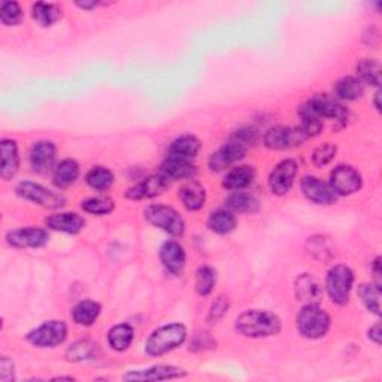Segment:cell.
I'll return each mask as SVG.
<instances>
[{
    "label": "cell",
    "instance_id": "cell-1",
    "mask_svg": "<svg viewBox=\"0 0 382 382\" xmlns=\"http://www.w3.org/2000/svg\"><path fill=\"white\" fill-rule=\"evenodd\" d=\"M236 330L247 338H271L281 332V320L269 311H245L238 316Z\"/></svg>",
    "mask_w": 382,
    "mask_h": 382
},
{
    "label": "cell",
    "instance_id": "cell-2",
    "mask_svg": "<svg viewBox=\"0 0 382 382\" xmlns=\"http://www.w3.org/2000/svg\"><path fill=\"white\" fill-rule=\"evenodd\" d=\"M187 339V328L184 324L172 323L161 326L152 332L147 340L145 351L151 357H160L178 347H181Z\"/></svg>",
    "mask_w": 382,
    "mask_h": 382
},
{
    "label": "cell",
    "instance_id": "cell-3",
    "mask_svg": "<svg viewBox=\"0 0 382 382\" xmlns=\"http://www.w3.org/2000/svg\"><path fill=\"white\" fill-rule=\"evenodd\" d=\"M299 116H312L316 118L333 121L338 127L345 125L348 121V111L336 100L328 96H314L300 106Z\"/></svg>",
    "mask_w": 382,
    "mask_h": 382
},
{
    "label": "cell",
    "instance_id": "cell-4",
    "mask_svg": "<svg viewBox=\"0 0 382 382\" xmlns=\"http://www.w3.org/2000/svg\"><path fill=\"white\" fill-rule=\"evenodd\" d=\"M330 324V315L318 307L316 303L304 304L297 315V330L307 339H321L327 335Z\"/></svg>",
    "mask_w": 382,
    "mask_h": 382
},
{
    "label": "cell",
    "instance_id": "cell-5",
    "mask_svg": "<svg viewBox=\"0 0 382 382\" xmlns=\"http://www.w3.org/2000/svg\"><path fill=\"white\" fill-rule=\"evenodd\" d=\"M354 285V273L345 264H338L328 271L326 278V290L328 297L336 304H347Z\"/></svg>",
    "mask_w": 382,
    "mask_h": 382
},
{
    "label": "cell",
    "instance_id": "cell-6",
    "mask_svg": "<svg viewBox=\"0 0 382 382\" xmlns=\"http://www.w3.org/2000/svg\"><path fill=\"white\" fill-rule=\"evenodd\" d=\"M145 218L149 224L172 236L180 238L185 232V223L183 216L171 207L151 205L145 209Z\"/></svg>",
    "mask_w": 382,
    "mask_h": 382
},
{
    "label": "cell",
    "instance_id": "cell-7",
    "mask_svg": "<svg viewBox=\"0 0 382 382\" xmlns=\"http://www.w3.org/2000/svg\"><path fill=\"white\" fill-rule=\"evenodd\" d=\"M68 338V326L65 321L51 320L33 328L27 340L37 348H54Z\"/></svg>",
    "mask_w": 382,
    "mask_h": 382
},
{
    "label": "cell",
    "instance_id": "cell-8",
    "mask_svg": "<svg viewBox=\"0 0 382 382\" xmlns=\"http://www.w3.org/2000/svg\"><path fill=\"white\" fill-rule=\"evenodd\" d=\"M17 195L24 199L36 203V205L48 208V209H57L65 205V197L58 193H54L41 184H35L32 181H23L16 188Z\"/></svg>",
    "mask_w": 382,
    "mask_h": 382
},
{
    "label": "cell",
    "instance_id": "cell-9",
    "mask_svg": "<svg viewBox=\"0 0 382 382\" xmlns=\"http://www.w3.org/2000/svg\"><path fill=\"white\" fill-rule=\"evenodd\" d=\"M328 185L336 196H351L362 188L363 180L359 171H355L352 166H347V164H340L330 173Z\"/></svg>",
    "mask_w": 382,
    "mask_h": 382
},
{
    "label": "cell",
    "instance_id": "cell-10",
    "mask_svg": "<svg viewBox=\"0 0 382 382\" xmlns=\"http://www.w3.org/2000/svg\"><path fill=\"white\" fill-rule=\"evenodd\" d=\"M307 135L302 132V129H295V127H272L264 135V145L269 149L275 151H284L302 145L307 141Z\"/></svg>",
    "mask_w": 382,
    "mask_h": 382
},
{
    "label": "cell",
    "instance_id": "cell-11",
    "mask_svg": "<svg viewBox=\"0 0 382 382\" xmlns=\"http://www.w3.org/2000/svg\"><path fill=\"white\" fill-rule=\"evenodd\" d=\"M49 239L48 232L41 227H23L6 235V242L14 248H42Z\"/></svg>",
    "mask_w": 382,
    "mask_h": 382
},
{
    "label": "cell",
    "instance_id": "cell-12",
    "mask_svg": "<svg viewBox=\"0 0 382 382\" xmlns=\"http://www.w3.org/2000/svg\"><path fill=\"white\" fill-rule=\"evenodd\" d=\"M297 175V163L295 160H283L272 171L269 176V187L272 193L276 196H285L295 184V178Z\"/></svg>",
    "mask_w": 382,
    "mask_h": 382
},
{
    "label": "cell",
    "instance_id": "cell-13",
    "mask_svg": "<svg viewBox=\"0 0 382 382\" xmlns=\"http://www.w3.org/2000/svg\"><path fill=\"white\" fill-rule=\"evenodd\" d=\"M247 147L240 145L236 141H228L226 145H223L218 151H215L209 159V168L214 172H221L227 168L233 166L235 163L242 160L247 154Z\"/></svg>",
    "mask_w": 382,
    "mask_h": 382
},
{
    "label": "cell",
    "instance_id": "cell-14",
    "mask_svg": "<svg viewBox=\"0 0 382 382\" xmlns=\"http://www.w3.org/2000/svg\"><path fill=\"white\" fill-rule=\"evenodd\" d=\"M300 187L304 197L315 203V205H332L338 199L330 185L323 183L320 178L316 176H304L300 183Z\"/></svg>",
    "mask_w": 382,
    "mask_h": 382
},
{
    "label": "cell",
    "instance_id": "cell-15",
    "mask_svg": "<svg viewBox=\"0 0 382 382\" xmlns=\"http://www.w3.org/2000/svg\"><path fill=\"white\" fill-rule=\"evenodd\" d=\"M169 187V183L159 173L145 178L141 183L135 184L125 191V197L130 200H145L161 195Z\"/></svg>",
    "mask_w": 382,
    "mask_h": 382
},
{
    "label": "cell",
    "instance_id": "cell-16",
    "mask_svg": "<svg viewBox=\"0 0 382 382\" xmlns=\"http://www.w3.org/2000/svg\"><path fill=\"white\" fill-rule=\"evenodd\" d=\"M187 376V372L181 367L169 364H157L145 369V371H135L124 375L125 381H166Z\"/></svg>",
    "mask_w": 382,
    "mask_h": 382
},
{
    "label": "cell",
    "instance_id": "cell-17",
    "mask_svg": "<svg viewBox=\"0 0 382 382\" xmlns=\"http://www.w3.org/2000/svg\"><path fill=\"white\" fill-rule=\"evenodd\" d=\"M160 261L169 273L180 276L185 267V251L175 240L164 242L160 248Z\"/></svg>",
    "mask_w": 382,
    "mask_h": 382
},
{
    "label": "cell",
    "instance_id": "cell-18",
    "mask_svg": "<svg viewBox=\"0 0 382 382\" xmlns=\"http://www.w3.org/2000/svg\"><path fill=\"white\" fill-rule=\"evenodd\" d=\"M56 154H57V149L53 142H49V141L36 142L32 147L30 154H29L32 169L37 173L48 172L54 166Z\"/></svg>",
    "mask_w": 382,
    "mask_h": 382
},
{
    "label": "cell",
    "instance_id": "cell-19",
    "mask_svg": "<svg viewBox=\"0 0 382 382\" xmlns=\"http://www.w3.org/2000/svg\"><path fill=\"white\" fill-rule=\"evenodd\" d=\"M45 224L47 227L51 228V230L76 235L85 227V220L76 212H61L48 216L45 220Z\"/></svg>",
    "mask_w": 382,
    "mask_h": 382
},
{
    "label": "cell",
    "instance_id": "cell-20",
    "mask_svg": "<svg viewBox=\"0 0 382 382\" xmlns=\"http://www.w3.org/2000/svg\"><path fill=\"white\" fill-rule=\"evenodd\" d=\"M0 151H2V163H0V176L5 181L14 178L20 169V156L17 142L12 139H4L0 142Z\"/></svg>",
    "mask_w": 382,
    "mask_h": 382
},
{
    "label": "cell",
    "instance_id": "cell-21",
    "mask_svg": "<svg viewBox=\"0 0 382 382\" xmlns=\"http://www.w3.org/2000/svg\"><path fill=\"white\" fill-rule=\"evenodd\" d=\"M200 151V141L193 135H184L176 137L168 148V157L191 161Z\"/></svg>",
    "mask_w": 382,
    "mask_h": 382
},
{
    "label": "cell",
    "instance_id": "cell-22",
    "mask_svg": "<svg viewBox=\"0 0 382 382\" xmlns=\"http://www.w3.org/2000/svg\"><path fill=\"white\" fill-rule=\"evenodd\" d=\"M196 172V168L191 164V161L187 160H178V159H166L161 166L159 168V175L164 178L168 183L178 181V180H185V178L193 176Z\"/></svg>",
    "mask_w": 382,
    "mask_h": 382
},
{
    "label": "cell",
    "instance_id": "cell-23",
    "mask_svg": "<svg viewBox=\"0 0 382 382\" xmlns=\"http://www.w3.org/2000/svg\"><path fill=\"white\" fill-rule=\"evenodd\" d=\"M178 196H180L183 205L191 212L200 211L203 207H205L207 191L196 181H190V183L184 184L180 188V193H178Z\"/></svg>",
    "mask_w": 382,
    "mask_h": 382
},
{
    "label": "cell",
    "instance_id": "cell-24",
    "mask_svg": "<svg viewBox=\"0 0 382 382\" xmlns=\"http://www.w3.org/2000/svg\"><path fill=\"white\" fill-rule=\"evenodd\" d=\"M364 93V84L355 76H343L335 84V96L339 100L354 101L359 100Z\"/></svg>",
    "mask_w": 382,
    "mask_h": 382
},
{
    "label": "cell",
    "instance_id": "cell-25",
    "mask_svg": "<svg viewBox=\"0 0 382 382\" xmlns=\"http://www.w3.org/2000/svg\"><path fill=\"white\" fill-rule=\"evenodd\" d=\"M254 178H256V171H254L252 166H238L224 176L223 187L232 191L235 190L240 191L251 185Z\"/></svg>",
    "mask_w": 382,
    "mask_h": 382
},
{
    "label": "cell",
    "instance_id": "cell-26",
    "mask_svg": "<svg viewBox=\"0 0 382 382\" xmlns=\"http://www.w3.org/2000/svg\"><path fill=\"white\" fill-rule=\"evenodd\" d=\"M296 296H297V300L315 303L316 300L321 299L323 290H321L320 283H318L314 276L303 273L300 278H297V281H296Z\"/></svg>",
    "mask_w": 382,
    "mask_h": 382
},
{
    "label": "cell",
    "instance_id": "cell-27",
    "mask_svg": "<svg viewBox=\"0 0 382 382\" xmlns=\"http://www.w3.org/2000/svg\"><path fill=\"white\" fill-rule=\"evenodd\" d=\"M135 339V330L130 324H117L113 326L109 333H108V342H109V347L113 350V351H125L127 348H129L132 345V342Z\"/></svg>",
    "mask_w": 382,
    "mask_h": 382
},
{
    "label": "cell",
    "instance_id": "cell-28",
    "mask_svg": "<svg viewBox=\"0 0 382 382\" xmlns=\"http://www.w3.org/2000/svg\"><path fill=\"white\" fill-rule=\"evenodd\" d=\"M78 176H80V164L75 160L66 159L56 168L53 183L58 188H68L72 184H75V181L78 180Z\"/></svg>",
    "mask_w": 382,
    "mask_h": 382
},
{
    "label": "cell",
    "instance_id": "cell-29",
    "mask_svg": "<svg viewBox=\"0 0 382 382\" xmlns=\"http://www.w3.org/2000/svg\"><path fill=\"white\" fill-rule=\"evenodd\" d=\"M100 304L94 300H82L72 311L73 321L78 326H93L100 315Z\"/></svg>",
    "mask_w": 382,
    "mask_h": 382
},
{
    "label": "cell",
    "instance_id": "cell-30",
    "mask_svg": "<svg viewBox=\"0 0 382 382\" xmlns=\"http://www.w3.org/2000/svg\"><path fill=\"white\" fill-rule=\"evenodd\" d=\"M208 227L211 232L216 235H228L236 228V218L230 211L218 209L209 215Z\"/></svg>",
    "mask_w": 382,
    "mask_h": 382
},
{
    "label": "cell",
    "instance_id": "cell-31",
    "mask_svg": "<svg viewBox=\"0 0 382 382\" xmlns=\"http://www.w3.org/2000/svg\"><path fill=\"white\" fill-rule=\"evenodd\" d=\"M32 17L42 27H49L61 18V9L54 4L37 2L32 6Z\"/></svg>",
    "mask_w": 382,
    "mask_h": 382
},
{
    "label": "cell",
    "instance_id": "cell-32",
    "mask_svg": "<svg viewBox=\"0 0 382 382\" xmlns=\"http://www.w3.org/2000/svg\"><path fill=\"white\" fill-rule=\"evenodd\" d=\"M99 354V345L93 340H78L68 350L66 357L69 362H87L94 360Z\"/></svg>",
    "mask_w": 382,
    "mask_h": 382
},
{
    "label": "cell",
    "instance_id": "cell-33",
    "mask_svg": "<svg viewBox=\"0 0 382 382\" xmlns=\"http://www.w3.org/2000/svg\"><path fill=\"white\" fill-rule=\"evenodd\" d=\"M227 207L235 212H242V214H254L260 208L259 200L249 193H244V191H236V193H233L230 197H228Z\"/></svg>",
    "mask_w": 382,
    "mask_h": 382
},
{
    "label": "cell",
    "instance_id": "cell-34",
    "mask_svg": "<svg viewBox=\"0 0 382 382\" xmlns=\"http://www.w3.org/2000/svg\"><path fill=\"white\" fill-rule=\"evenodd\" d=\"M357 78L363 84L375 85L381 84V66L379 63L374 58H363L357 63Z\"/></svg>",
    "mask_w": 382,
    "mask_h": 382
},
{
    "label": "cell",
    "instance_id": "cell-35",
    "mask_svg": "<svg viewBox=\"0 0 382 382\" xmlns=\"http://www.w3.org/2000/svg\"><path fill=\"white\" fill-rule=\"evenodd\" d=\"M113 180H116V178H113V173L104 166L93 168L92 171H88L85 176L87 184L97 191L109 190L113 184Z\"/></svg>",
    "mask_w": 382,
    "mask_h": 382
},
{
    "label": "cell",
    "instance_id": "cell-36",
    "mask_svg": "<svg viewBox=\"0 0 382 382\" xmlns=\"http://www.w3.org/2000/svg\"><path fill=\"white\" fill-rule=\"evenodd\" d=\"M359 297L369 312L381 315V290L374 284H362L359 287Z\"/></svg>",
    "mask_w": 382,
    "mask_h": 382
},
{
    "label": "cell",
    "instance_id": "cell-37",
    "mask_svg": "<svg viewBox=\"0 0 382 382\" xmlns=\"http://www.w3.org/2000/svg\"><path fill=\"white\" fill-rule=\"evenodd\" d=\"M216 283V272L211 266H202L196 272V291L200 296H209Z\"/></svg>",
    "mask_w": 382,
    "mask_h": 382
},
{
    "label": "cell",
    "instance_id": "cell-38",
    "mask_svg": "<svg viewBox=\"0 0 382 382\" xmlns=\"http://www.w3.org/2000/svg\"><path fill=\"white\" fill-rule=\"evenodd\" d=\"M81 208L87 214L93 215H109L116 205H113V200L111 197H90L85 199L81 203Z\"/></svg>",
    "mask_w": 382,
    "mask_h": 382
},
{
    "label": "cell",
    "instance_id": "cell-39",
    "mask_svg": "<svg viewBox=\"0 0 382 382\" xmlns=\"http://www.w3.org/2000/svg\"><path fill=\"white\" fill-rule=\"evenodd\" d=\"M23 18V9L17 2H5L0 4V20L5 25H17Z\"/></svg>",
    "mask_w": 382,
    "mask_h": 382
},
{
    "label": "cell",
    "instance_id": "cell-40",
    "mask_svg": "<svg viewBox=\"0 0 382 382\" xmlns=\"http://www.w3.org/2000/svg\"><path fill=\"white\" fill-rule=\"evenodd\" d=\"M336 152H338L336 145H333L332 142H326V144H323L320 147H316L314 149L312 163L315 164V166H318V168L327 166V164L332 163L333 159L336 157Z\"/></svg>",
    "mask_w": 382,
    "mask_h": 382
},
{
    "label": "cell",
    "instance_id": "cell-41",
    "mask_svg": "<svg viewBox=\"0 0 382 382\" xmlns=\"http://www.w3.org/2000/svg\"><path fill=\"white\" fill-rule=\"evenodd\" d=\"M228 307H230V303H228V299L226 296H218L209 309V315H208V321L209 323H218L221 318L227 314Z\"/></svg>",
    "mask_w": 382,
    "mask_h": 382
},
{
    "label": "cell",
    "instance_id": "cell-42",
    "mask_svg": "<svg viewBox=\"0 0 382 382\" xmlns=\"http://www.w3.org/2000/svg\"><path fill=\"white\" fill-rule=\"evenodd\" d=\"M230 139H232V141H236L240 145H244V147L248 148L249 145L256 144V141H257V132L254 130V129H248V127H247V129H240V130L235 132Z\"/></svg>",
    "mask_w": 382,
    "mask_h": 382
},
{
    "label": "cell",
    "instance_id": "cell-43",
    "mask_svg": "<svg viewBox=\"0 0 382 382\" xmlns=\"http://www.w3.org/2000/svg\"><path fill=\"white\" fill-rule=\"evenodd\" d=\"M0 379L2 382L14 381V363L8 357L0 359Z\"/></svg>",
    "mask_w": 382,
    "mask_h": 382
},
{
    "label": "cell",
    "instance_id": "cell-44",
    "mask_svg": "<svg viewBox=\"0 0 382 382\" xmlns=\"http://www.w3.org/2000/svg\"><path fill=\"white\" fill-rule=\"evenodd\" d=\"M369 339H371L372 342H375L376 345H381L382 333H381V324L379 323H376L375 326H372L371 328H369Z\"/></svg>",
    "mask_w": 382,
    "mask_h": 382
},
{
    "label": "cell",
    "instance_id": "cell-45",
    "mask_svg": "<svg viewBox=\"0 0 382 382\" xmlns=\"http://www.w3.org/2000/svg\"><path fill=\"white\" fill-rule=\"evenodd\" d=\"M374 276H375V285L381 290V259L376 257V260L374 261Z\"/></svg>",
    "mask_w": 382,
    "mask_h": 382
},
{
    "label": "cell",
    "instance_id": "cell-46",
    "mask_svg": "<svg viewBox=\"0 0 382 382\" xmlns=\"http://www.w3.org/2000/svg\"><path fill=\"white\" fill-rule=\"evenodd\" d=\"M97 5H99V2H94V0L93 2H87V0H84V2H76V6H80L82 9H93Z\"/></svg>",
    "mask_w": 382,
    "mask_h": 382
},
{
    "label": "cell",
    "instance_id": "cell-47",
    "mask_svg": "<svg viewBox=\"0 0 382 382\" xmlns=\"http://www.w3.org/2000/svg\"><path fill=\"white\" fill-rule=\"evenodd\" d=\"M379 96H381V92L378 90V92H376V94H375V106H376V109H378V111L381 109V105H379Z\"/></svg>",
    "mask_w": 382,
    "mask_h": 382
}]
</instances>
